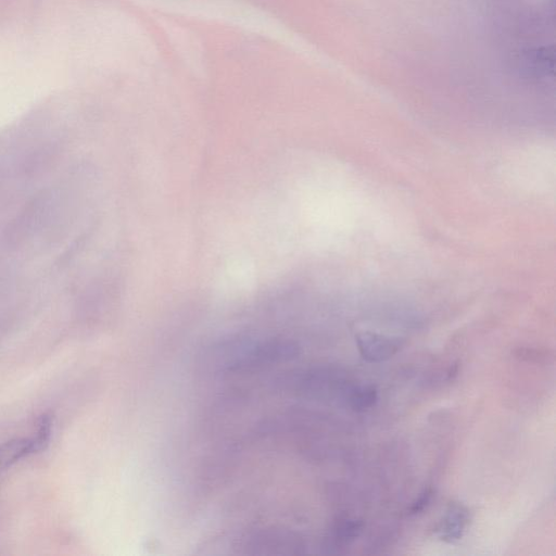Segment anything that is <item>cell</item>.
<instances>
[{
  "instance_id": "obj_1",
  "label": "cell",
  "mask_w": 556,
  "mask_h": 556,
  "mask_svg": "<svg viewBox=\"0 0 556 556\" xmlns=\"http://www.w3.org/2000/svg\"><path fill=\"white\" fill-rule=\"evenodd\" d=\"M357 345L364 360L377 363L394 358L404 343L400 338L366 332L357 336Z\"/></svg>"
},
{
  "instance_id": "obj_2",
  "label": "cell",
  "mask_w": 556,
  "mask_h": 556,
  "mask_svg": "<svg viewBox=\"0 0 556 556\" xmlns=\"http://www.w3.org/2000/svg\"><path fill=\"white\" fill-rule=\"evenodd\" d=\"M470 523V511L459 502H451L437 528L438 536L446 542H456L463 537Z\"/></svg>"
},
{
  "instance_id": "obj_3",
  "label": "cell",
  "mask_w": 556,
  "mask_h": 556,
  "mask_svg": "<svg viewBox=\"0 0 556 556\" xmlns=\"http://www.w3.org/2000/svg\"><path fill=\"white\" fill-rule=\"evenodd\" d=\"M35 453L34 442L31 438H17L0 446V473L10 466Z\"/></svg>"
},
{
  "instance_id": "obj_4",
  "label": "cell",
  "mask_w": 556,
  "mask_h": 556,
  "mask_svg": "<svg viewBox=\"0 0 556 556\" xmlns=\"http://www.w3.org/2000/svg\"><path fill=\"white\" fill-rule=\"evenodd\" d=\"M378 399L377 390L373 386L353 388L348 396L350 407L358 412L371 410Z\"/></svg>"
},
{
  "instance_id": "obj_5",
  "label": "cell",
  "mask_w": 556,
  "mask_h": 556,
  "mask_svg": "<svg viewBox=\"0 0 556 556\" xmlns=\"http://www.w3.org/2000/svg\"><path fill=\"white\" fill-rule=\"evenodd\" d=\"M363 524L357 520H346L339 521L333 533L334 543L337 547L350 545L352 541H355L361 534Z\"/></svg>"
},
{
  "instance_id": "obj_6",
  "label": "cell",
  "mask_w": 556,
  "mask_h": 556,
  "mask_svg": "<svg viewBox=\"0 0 556 556\" xmlns=\"http://www.w3.org/2000/svg\"><path fill=\"white\" fill-rule=\"evenodd\" d=\"M53 425L54 419L49 413H45L40 417L39 423H37L36 435L32 437L35 453L45 450L48 446L50 438H52Z\"/></svg>"
},
{
  "instance_id": "obj_7",
  "label": "cell",
  "mask_w": 556,
  "mask_h": 556,
  "mask_svg": "<svg viewBox=\"0 0 556 556\" xmlns=\"http://www.w3.org/2000/svg\"><path fill=\"white\" fill-rule=\"evenodd\" d=\"M434 497V490L432 488L425 489L419 498L412 503L409 509V515L421 514L429 504H431Z\"/></svg>"
}]
</instances>
